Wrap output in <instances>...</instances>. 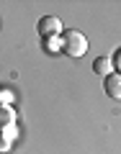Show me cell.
<instances>
[{"mask_svg": "<svg viewBox=\"0 0 121 154\" xmlns=\"http://www.w3.org/2000/svg\"><path fill=\"white\" fill-rule=\"evenodd\" d=\"M13 118H16L13 108H8V105H0V128H5V126H13Z\"/></svg>", "mask_w": 121, "mask_h": 154, "instance_id": "obj_5", "label": "cell"}, {"mask_svg": "<svg viewBox=\"0 0 121 154\" xmlns=\"http://www.w3.org/2000/svg\"><path fill=\"white\" fill-rule=\"evenodd\" d=\"M62 51L67 57H83L88 51V38L75 28H65L62 31Z\"/></svg>", "mask_w": 121, "mask_h": 154, "instance_id": "obj_1", "label": "cell"}, {"mask_svg": "<svg viewBox=\"0 0 121 154\" xmlns=\"http://www.w3.org/2000/svg\"><path fill=\"white\" fill-rule=\"evenodd\" d=\"M111 67H116V72L121 75V49L113 54V59H111Z\"/></svg>", "mask_w": 121, "mask_h": 154, "instance_id": "obj_6", "label": "cell"}, {"mask_svg": "<svg viewBox=\"0 0 121 154\" xmlns=\"http://www.w3.org/2000/svg\"><path fill=\"white\" fill-rule=\"evenodd\" d=\"M13 136H16V126H5V131H3V139H5V141H11Z\"/></svg>", "mask_w": 121, "mask_h": 154, "instance_id": "obj_8", "label": "cell"}, {"mask_svg": "<svg viewBox=\"0 0 121 154\" xmlns=\"http://www.w3.org/2000/svg\"><path fill=\"white\" fill-rule=\"evenodd\" d=\"M93 72H95V75H111V59H108V57H98V59H95L93 62Z\"/></svg>", "mask_w": 121, "mask_h": 154, "instance_id": "obj_4", "label": "cell"}, {"mask_svg": "<svg viewBox=\"0 0 121 154\" xmlns=\"http://www.w3.org/2000/svg\"><path fill=\"white\" fill-rule=\"evenodd\" d=\"M103 88H106V95H108V98L121 100V75H119V72H111V75H106Z\"/></svg>", "mask_w": 121, "mask_h": 154, "instance_id": "obj_3", "label": "cell"}, {"mask_svg": "<svg viewBox=\"0 0 121 154\" xmlns=\"http://www.w3.org/2000/svg\"><path fill=\"white\" fill-rule=\"evenodd\" d=\"M39 33L41 36H57V33H62V21L54 16H44L39 21Z\"/></svg>", "mask_w": 121, "mask_h": 154, "instance_id": "obj_2", "label": "cell"}, {"mask_svg": "<svg viewBox=\"0 0 121 154\" xmlns=\"http://www.w3.org/2000/svg\"><path fill=\"white\" fill-rule=\"evenodd\" d=\"M0 152H11V149H8V141H5V139L0 141Z\"/></svg>", "mask_w": 121, "mask_h": 154, "instance_id": "obj_9", "label": "cell"}, {"mask_svg": "<svg viewBox=\"0 0 121 154\" xmlns=\"http://www.w3.org/2000/svg\"><path fill=\"white\" fill-rule=\"evenodd\" d=\"M57 49H62V41L57 36H49V51H57Z\"/></svg>", "mask_w": 121, "mask_h": 154, "instance_id": "obj_7", "label": "cell"}]
</instances>
